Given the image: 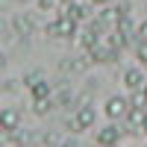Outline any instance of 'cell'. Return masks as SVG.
I'll return each mask as SVG.
<instances>
[{"mask_svg": "<svg viewBox=\"0 0 147 147\" xmlns=\"http://www.w3.org/2000/svg\"><path fill=\"white\" fill-rule=\"evenodd\" d=\"M94 3H109V0H94Z\"/></svg>", "mask_w": 147, "mask_h": 147, "instance_id": "9a60e30c", "label": "cell"}, {"mask_svg": "<svg viewBox=\"0 0 147 147\" xmlns=\"http://www.w3.org/2000/svg\"><path fill=\"white\" fill-rule=\"evenodd\" d=\"M100 147H118V144H100Z\"/></svg>", "mask_w": 147, "mask_h": 147, "instance_id": "5bb4252c", "label": "cell"}, {"mask_svg": "<svg viewBox=\"0 0 147 147\" xmlns=\"http://www.w3.org/2000/svg\"><path fill=\"white\" fill-rule=\"evenodd\" d=\"M50 106H53V97H38V100L32 103L35 115H47V112H50Z\"/></svg>", "mask_w": 147, "mask_h": 147, "instance_id": "9c48e42d", "label": "cell"}, {"mask_svg": "<svg viewBox=\"0 0 147 147\" xmlns=\"http://www.w3.org/2000/svg\"><path fill=\"white\" fill-rule=\"evenodd\" d=\"M47 32H50V35H59V38H71V35L77 32V21L62 12V15H59V18L50 24V27H47Z\"/></svg>", "mask_w": 147, "mask_h": 147, "instance_id": "6da1fadb", "label": "cell"}, {"mask_svg": "<svg viewBox=\"0 0 147 147\" xmlns=\"http://www.w3.org/2000/svg\"><path fill=\"white\" fill-rule=\"evenodd\" d=\"M144 74L138 71V68H129V71H124V85H127V88L129 91H141L144 88Z\"/></svg>", "mask_w": 147, "mask_h": 147, "instance_id": "277c9868", "label": "cell"}, {"mask_svg": "<svg viewBox=\"0 0 147 147\" xmlns=\"http://www.w3.org/2000/svg\"><path fill=\"white\" fill-rule=\"evenodd\" d=\"M30 85V94H32V100H38V97H50L53 88H50V82H44V80H32L27 82Z\"/></svg>", "mask_w": 147, "mask_h": 147, "instance_id": "52a82bcc", "label": "cell"}, {"mask_svg": "<svg viewBox=\"0 0 147 147\" xmlns=\"http://www.w3.org/2000/svg\"><path fill=\"white\" fill-rule=\"evenodd\" d=\"M141 129L147 132V112H144V118H141Z\"/></svg>", "mask_w": 147, "mask_h": 147, "instance_id": "7c38bea8", "label": "cell"}, {"mask_svg": "<svg viewBox=\"0 0 147 147\" xmlns=\"http://www.w3.org/2000/svg\"><path fill=\"white\" fill-rule=\"evenodd\" d=\"M136 56H138V62H141V65H147V41H138Z\"/></svg>", "mask_w": 147, "mask_h": 147, "instance_id": "30bf717a", "label": "cell"}, {"mask_svg": "<svg viewBox=\"0 0 147 147\" xmlns=\"http://www.w3.org/2000/svg\"><path fill=\"white\" fill-rule=\"evenodd\" d=\"M138 38H141V41H147V21L138 27Z\"/></svg>", "mask_w": 147, "mask_h": 147, "instance_id": "8fae6325", "label": "cell"}, {"mask_svg": "<svg viewBox=\"0 0 147 147\" xmlns=\"http://www.w3.org/2000/svg\"><path fill=\"white\" fill-rule=\"evenodd\" d=\"M141 94H144V97H147V82H144V88H141Z\"/></svg>", "mask_w": 147, "mask_h": 147, "instance_id": "4fadbf2b", "label": "cell"}, {"mask_svg": "<svg viewBox=\"0 0 147 147\" xmlns=\"http://www.w3.org/2000/svg\"><path fill=\"white\" fill-rule=\"evenodd\" d=\"M18 121H21V115L15 112V109H3V112H0V129L15 132L18 129Z\"/></svg>", "mask_w": 147, "mask_h": 147, "instance_id": "8992f818", "label": "cell"}, {"mask_svg": "<svg viewBox=\"0 0 147 147\" xmlns=\"http://www.w3.org/2000/svg\"><path fill=\"white\" fill-rule=\"evenodd\" d=\"M127 109H129V100H124V97H109V100H106V115L112 121L127 118Z\"/></svg>", "mask_w": 147, "mask_h": 147, "instance_id": "7a4b0ae2", "label": "cell"}, {"mask_svg": "<svg viewBox=\"0 0 147 147\" xmlns=\"http://www.w3.org/2000/svg\"><path fill=\"white\" fill-rule=\"evenodd\" d=\"M91 124H94V109H91V106H82L80 112H77V118L71 121V129L80 132V129H88Z\"/></svg>", "mask_w": 147, "mask_h": 147, "instance_id": "3957f363", "label": "cell"}, {"mask_svg": "<svg viewBox=\"0 0 147 147\" xmlns=\"http://www.w3.org/2000/svg\"><path fill=\"white\" fill-rule=\"evenodd\" d=\"M118 138H121V127L109 124V127H103L100 132H97V147L100 144H118Z\"/></svg>", "mask_w": 147, "mask_h": 147, "instance_id": "5b68a950", "label": "cell"}, {"mask_svg": "<svg viewBox=\"0 0 147 147\" xmlns=\"http://www.w3.org/2000/svg\"><path fill=\"white\" fill-rule=\"evenodd\" d=\"M65 15H71L74 21H85V15H88V12H85V6H82V3H71V6L65 9Z\"/></svg>", "mask_w": 147, "mask_h": 147, "instance_id": "ba28073f", "label": "cell"}]
</instances>
